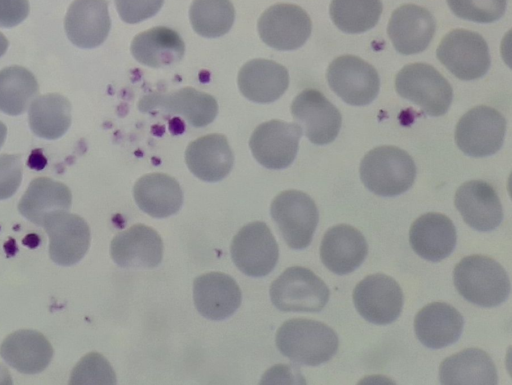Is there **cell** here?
Returning <instances> with one entry per match:
<instances>
[{"mask_svg": "<svg viewBox=\"0 0 512 385\" xmlns=\"http://www.w3.org/2000/svg\"><path fill=\"white\" fill-rule=\"evenodd\" d=\"M23 164L15 154L0 155V200L14 195L21 184Z\"/></svg>", "mask_w": 512, "mask_h": 385, "instance_id": "cell-38", "label": "cell"}, {"mask_svg": "<svg viewBox=\"0 0 512 385\" xmlns=\"http://www.w3.org/2000/svg\"><path fill=\"white\" fill-rule=\"evenodd\" d=\"M456 228L451 219L441 213L429 212L418 217L409 230L413 251L423 259L439 262L454 250Z\"/></svg>", "mask_w": 512, "mask_h": 385, "instance_id": "cell-23", "label": "cell"}, {"mask_svg": "<svg viewBox=\"0 0 512 385\" xmlns=\"http://www.w3.org/2000/svg\"><path fill=\"white\" fill-rule=\"evenodd\" d=\"M326 79L333 92L352 106L370 104L380 89L376 69L353 55L335 58L328 66Z\"/></svg>", "mask_w": 512, "mask_h": 385, "instance_id": "cell-9", "label": "cell"}, {"mask_svg": "<svg viewBox=\"0 0 512 385\" xmlns=\"http://www.w3.org/2000/svg\"><path fill=\"white\" fill-rule=\"evenodd\" d=\"M130 50L139 63L161 68L179 62L184 55L185 44L175 30L157 26L136 35Z\"/></svg>", "mask_w": 512, "mask_h": 385, "instance_id": "cell-30", "label": "cell"}, {"mask_svg": "<svg viewBox=\"0 0 512 385\" xmlns=\"http://www.w3.org/2000/svg\"><path fill=\"white\" fill-rule=\"evenodd\" d=\"M71 110L69 100L61 94L40 95L29 106V126L40 138L58 139L71 125Z\"/></svg>", "mask_w": 512, "mask_h": 385, "instance_id": "cell-32", "label": "cell"}, {"mask_svg": "<svg viewBox=\"0 0 512 385\" xmlns=\"http://www.w3.org/2000/svg\"><path fill=\"white\" fill-rule=\"evenodd\" d=\"M382 9L381 0H331L329 13L338 29L358 34L376 26Z\"/></svg>", "mask_w": 512, "mask_h": 385, "instance_id": "cell-34", "label": "cell"}, {"mask_svg": "<svg viewBox=\"0 0 512 385\" xmlns=\"http://www.w3.org/2000/svg\"><path fill=\"white\" fill-rule=\"evenodd\" d=\"M270 212L290 248L301 250L310 245L319 213L309 195L298 190L283 191L273 199Z\"/></svg>", "mask_w": 512, "mask_h": 385, "instance_id": "cell-6", "label": "cell"}, {"mask_svg": "<svg viewBox=\"0 0 512 385\" xmlns=\"http://www.w3.org/2000/svg\"><path fill=\"white\" fill-rule=\"evenodd\" d=\"M193 299L197 311L203 317L220 321L236 312L242 301V293L231 276L209 272L195 278Z\"/></svg>", "mask_w": 512, "mask_h": 385, "instance_id": "cell-19", "label": "cell"}, {"mask_svg": "<svg viewBox=\"0 0 512 385\" xmlns=\"http://www.w3.org/2000/svg\"><path fill=\"white\" fill-rule=\"evenodd\" d=\"M185 161L197 178L206 182H218L231 171L234 155L227 138L214 133L192 141L186 148Z\"/></svg>", "mask_w": 512, "mask_h": 385, "instance_id": "cell-24", "label": "cell"}, {"mask_svg": "<svg viewBox=\"0 0 512 385\" xmlns=\"http://www.w3.org/2000/svg\"><path fill=\"white\" fill-rule=\"evenodd\" d=\"M353 302L365 320L377 325H386L400 316L403 292L392 277L381 273L372 274L355 286Z\"/></svg>", "mask_w": 512, "mask_h": 385, "instance_id": "cell-12", "label": "cell"}, {"mask_svg": "<svg viewBox=\"0 0 512 385\" xmlns=\"http://www.w3.org/2000/svg\"><path fill=\"white\" fill-rule=\"evenodd\" d=\"M453 280L459 294L477 306H498L510 293L507 272L496 260L485 255L461 259L454 267Z\"/></svg>", "mask_w": 512, "mask_h": 385, "instance_id": "cell-2", "label": "cell"}, {"mask_svg": "<svg viewBox=\"0 0 512 385\" xmlns=\"http://www.w3.org/2000/svg\"><path fill=\"white\" fill-rule=\"evenodd\" d=\"M189 17L198 35L216 38L231 29L235 10L230 0H193Z\"/></svg>", "mask_w": 512, "mask_h": 385, "instance_id": "cell-35", "label": "cell"}, {"mask_svg": "<svg viewBox=\"0 0 512 385\" xmlns=\"http://www.w3.org/2000/svg\"><path fill=\"white\" fill-rule=\"evenodd\" d=\"M273 305L284 312H319L329 300V289L313 271L301 266L284 270L270 286Z\"/></svg>", "mask_w": 512, "mask_h": 385, "instance_id": "cell-5", "label": "cell"}, {"mask_svg": "<svg viewBox=\"0 0 512 385\" xmlns=\"http://www.w3.org/2000/svg\"><path fill=\"white\" fill-rule=\"evenodd\" d=\"M360 178L376 195L393 197L406 192L414 183L416 165L412 157L395 146H379L365 154Z\"/></svg>", "mask_w": 512, "mask_h": 385, "instance_id": "cell-3", "label": "cell"}, {"mask_svg": "<svg viewBox=\"0 0 512 385\" xmlns=\"http://www.w3.org/2000/svg\"><path fill=\"white\" fill-rule=\"evenodd\" d=\"M133 194L138 207L154 218H165L177 213L183 203L179 183L164 173H149L139 178Z\"/></svg>", "mask_w": 512, "mask_h": 385, "instance_id": "cell-29", "label": "cell"}, {"mask_svg": "<svg viewBox=\"0 0 512 385\" xmlns=\"http://www.w3.org/2000/svg\"><path fill=\"white\" fill-rule=\"evenodd\" d=\"M398 95L419 106L426 115H444L452 102L453 89L446 78L433 66L412 63L404 66L395 77Z\"/></svg>", "mask_w": 512, "mask_h": 385, "instance_id": "cell-4", "label": "cell"}, {"mask_svg": "<svg viewBox=\"0 0 512 385\" xmlns=\"http://www.w3.org/2000/svg\"><path fill=\"white\" fill-rule=\"evenodd\" d=\"M454 204L467 225L475 230H494L503 220L496 190L486 181L470 180L456 191Z\"/></svg>", "mask_w": 512, "mask_h": 385, "instance_id": "cell-18", "label": "cell"}, {"mask_svg": "<svg viewBox=\"0 0 512 385\" xmlns=\"http://www.w3.org/2000/svg\"><path fill=\"white\" fill-rule=\"evenodd\" d=\"M3 360L23 374H37L50 364L53 348L38 331L22 329L8 335L0 346Z\"/></svg>", "mask_w": 512, "mask_h": 385, "instance_id": "cell-27", "label": "cell"}, {"mask_svg": "<svg viewBox=\"0 0 512 385\" xmlns=\"http://www.w3.org/2000/svg\"><path fill=\"white\" fill-rule=\"evenodd\" d=\"M29 8L28 0H0V27L20 24L27 17Z\"/></svg>", "mask_w": 512, "mask_h": 385, "instance_id": "cell-40", "label": "cell"}, {"mask_svg": "<svg viewBox=\"0 0 512 385\" xmlns=\"http://www.w3.org/2000/svg\"><path fill=\"white\" fill-rule=\"evenodd\" d=\"M71 203L72 194L65 184L51 178L38 177L30 182L19 201L18 210L30 222L42 227L52 214L69 211Z\"/></svg>", "mask_w": 512, "mask_h": 385, "instance_id": "cell-28", "label": "cell"}, {"mask_svg": "<svg viewBox=\"0 0 512 385\" xmlns=\"http://www.w3.org/2000/svg\"><path fill=\"white\" fill-rule=\"evenodd\" d=\"M464 319L460 312L445 302L424 306L415 316L414 331L428 348L440 349L455 343L461 336Z\"/></svg>", "mask_w": 512, "mask_h": 385, "instance_id": "cell-26", "label": "cell"}, {"mask_svg": "<svg viewBox=\"0 0 512 385\" xmlns=\"http://www.w3.org/2000/svg\"><path fill=\"white\" fill-rule=\"evenodd\" d=\"M49 237V255L61 266L79 262L90 246V228L76 214L61 211L49 216L42 226Z\"/></svg>", "mask_w": 512, "mask_h": 385, "instance_id": "cell-15", "label": "cell"}, {"mask_svg": "<svg viewBox=\"0 0 512 385\" xmlns=\"http://www.w3.org/2000/svg\"><path fill=\"white\" fill-rule=\"evenodd\" d=\"M116 374L105 357L97 352L85 355L74 367L70 384H115Z\"/></svg>", "mask_w": 512, "mask_h": 385, "instance_id": "cell-37", "label": "cell"}, {"mask_svg": "<svg viewBox=\"0 0 512 385\" xmlns=\"http://www.w3.org/2000/svg\"><path fill=\"white\" fill-rule=\"evenodd\" d=\"M435 30L433 15L426 8L414 4H404L395 9L387 26V34L394 48L403 55L424 51Z\"/></svg>", "mask_w": 512, "mask_h": 385, "instance_id": "cell-16", "label": "cell"}, {"mask_svg": "<svg viewBox=\"0 0 512 385\" xmlns=\"http://www.w3.org/2000/svg\"><path fill=\"white\" fill-rule=\"evenodd\" d=\"M506 120L496 109L481 105L470 109L458 121L455 129L457 147L471 157L495 154L503 145Z\"/></svg>", "mask_w": 512, "mask_h": 385, "instance_id": "cell-8", "label": "cell"}, {"mask_svg": "<svg viewBox=\"0 0 512 385\" xmlns=\"http://www.w3.org/2000/svg\"><path fill=\"white\" fill-rule=\"evenodd\" d=\"M164 0H115L120 18L129 24L139 23L153 17Z\"/></svg>", "mask_w": 512, "mask_h": 385, "instance_id": "cell-39", "label": "cell"}, {"mask_svg": "<svg viewBox=\"0 0 512 385\" xmlns=\"http://www.w3.org/2000/svg\"><path fill=\"white\" fill-rule=\"evenodd\" d=\"M38 82L28 69L9 66L0 70V111L16 116L26 111L38 94Z\"/></svg>", "mask_w": 512, "mask_h": 385, "instance_id": "cell-33", "label": "cell"}, {"mask_svg": "<svg viewBox=\"0 0 512 385\" xmlns=\"http://www.w3.org/2000/svg\"><path fill=\"white\" fill-rule=\"evenodd\" d=\"M110 255L120 267L150 269L162 261L163 242L156 230L136 224L113 238Z\"/></svg>", "mask_w": 512, "mask_h": 385, "instance_id": "cell-17", "label": "cell"}, {"mask_svg": "<svg viewBox=\"0 0 512 385\" xmlns=\"http://www.w3.org/2000/svg\"><path fill=\"white\" fill-rule=\"evenodd\" d=\"M230 252L237 268L251 277L268 275L279 257L278 244L269 227L261 221L242 227L232 240Z\"/></svg>", "mask_w": 512, "mask_h": 385, "instance_id": "cell-10", "label": "cell"}, {"mask_svg": "<svg viewBox=\"0 0 512 385\" xmlns=\"http://www.w3.org/2000/svg\"><path fill=\"white\" fill-rule=\"evenodd\" d=\"M302 130L296 123L270 120L252 133L249 147L254 158L265 168L280 170L294 161Z\"/></svg>", "mask_w": 512, "mask_h": 385, "instance_id": "cell-13", "label": "cell"}, {"mask_svg": "<svg viewBox=\"0 0 512 385\" xmlns=\"http://www.w3.org/2000/svg\"><path fill=\"white\" fill-rule=\"evenodd\" d=\"M438 60L458 79L470 81L483 77L491 58L485 39L477 32L455 29L441 40Z\"/></svg>", "mask_w": 512, "mask_h": 385, "instance_id": "cell-7", "label": "cell"}, {"mask_svg": "<svg viewBox=\"0 0 512 385\" xmlns=\"http://www.w3.org/2000/svg\"><path fill=\"white\" fill-rule=\"evenodd\" d=\"M8 46L7 38L0 32V57L6 52Z\"/></svg>", "mask_w": 512, "mask_h": 385, "instance_id": "cell-41", "label": "cell"}, {"mask_svg": "<svg viewBox=\"0 0 512 385\" xmlns=\"http://www.w3.org/2000/svg\"><path fill=\"white\" fill-rule=\"evenodd\" d=\"M64 26L67 37L77 47L91 49L101 45L111 27L107 1L74 0L67 10Z\"/></svg>", "mask_w": 512, "mask_h": 385, "instance_id": "cell-20", "label": "cell"}, {"mask_svg": "<svg viewBox=\"0 0 512 385\" xmlns=\"http://www.w3.org/2000/svg\"><path fill=\"white\" fill-rule=\"evenodd\" d=\"M257 28L266 45L276 50L290 51L304 45L310 37L312 23L300 6L279 3L262 13Z\"/></svg>", "mask_w": 512, "mask_h": 385, "instance_id": "cell-11", "label": "cell"}, {"mask_svg": "<svg viewBox=\"0 0 512 385\" xmlns=\"http://www.w3.org/2000/svg\"><path fill=\"white\" fill-rule=\"evenodd\" d=\"M6 135H7V127L5 126L4 123H2L0 121V148L2 147V145L5 142Z\"/></svg>", "mask_w": 512, "mask_h": 385, "instance_id": "cell-42", "label": "cell"}, {"mask_svg": "<svg viewBox=\"0 0 512 385\" xmlns=\"http://www.w3.org/2000/svg\"><path fill=\"white\" fill-rule=\"evenodd\" d=\"M287 69L272 60L253 59L245 63L238 73L241 94L256 103H271L287 90Z\"/></svg>", "mask_w": 512, "mask_h": 385, "instance_id": "cell-25", "label": "cell"}, {"mask_svg": "<svg viewBox=\"0 0 512 385\" xmlns=\"http://www.w3.org/2000/svg\"><path fill=\"white\" fill-rule=\"evenodd\" d=\"M142 111L154 108L183 117L193 127L209 125L218 113L216 99L192 87H185L168 94H153L139 103Z\"/></svg>", "mask_w": 512, "mask_h": 385, "instance_id": "cell-22", "label": "cell"}, {"mask_svg": "<svg viewBox=\"0 0 512 385\" xmlns=\"http://www.w3.org/2000/svg\"><path fill=\"white\" fill-rule=\"evenodd\" d=\"M459 18L476 23H492L505 13L507 0H446Z\"/></svg>", "mask_w": 512, "mask_h": 385, "instance_id": "cell-36", "label": "cell"}, {"mask_svg": "<svg viewBox=\"0 0 512 385\" xmlns=\"http://www.w3.org/2000/svg\"><path fill=\"white\" fill-rule=\"evenodd\" d=\"M442 384H490L498 382L491 357L478 348H467L446 358L439 367Z\"/></svg>", "mask_w": 512, "mask_h": 385, "instance_id": "cell-31", "label": "cell"}, {"mask_svg": "<svg viewBox=\"0 0 512 385\" xmlns=\"http://www.w3.org/2000/svg\"><path fill=\"white\" fill-rule=\"evenodd\" d=\"M275 341L282 355L307 366L329 361L339 346L338 336L332 328L305 318L285 321L278 329Z\"/></svg>", "mask_w": 512, "mask_h": 385, "instance_id": "cell-1", "label": "cell"}, {"mask_svg": "<svg viewBox=\"0 0 512 385\" xmlns=\"http://www.w3.org/2000/svg\"><path fill=\"white\" fill-rule=\"evenodd\" d=\"M367 253L368 245L363 234L346 224L329 228L320 245L322 263L338 275L356 270L365 260Z\"/></svg>", "mask_w": 512, "mask_h": 385, "instance_id": "cell-21", "label": "cell"}, {"mask_svg": "<svg viewBox=\"0 0 512 385\" xmlns=\"http://www.w3.org/2000/svg\"><path fill=\"white\" fill-rule=\"evenodd\" d=\"M291 114L308 140L315 145L333 142L342 124L339 110L315 89H305L294 98Z\"/></svg>", "mask_w": 512, "mask_h": 385, "instance_id": "cell-14", "label": "cell"}]
</instances>
